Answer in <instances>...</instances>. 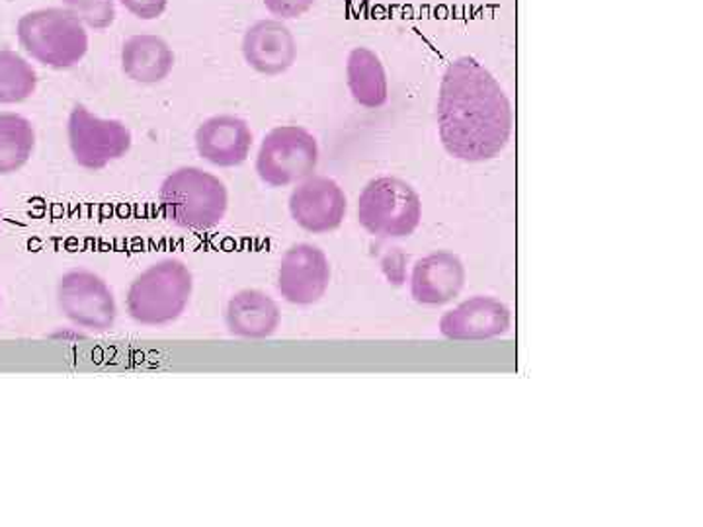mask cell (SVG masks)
Instances as JSON below:
<instances>
[{
	"label": "cell",
	"mask_w": 703,
	"mask_h": 527,
	"mask_svg": "<svg viewBox=\"0 0 703 527\" xmlns=\"http://www.w3.org/2000/svg\"><path fill=\"white\" fill-rule=\"evenodd\" d=\"M277 292L292 305L321 302L330 284L327 254L309 243L293 244L285 251L277 268Z\"/></svg>",
	"instance_id": "9"
},
{
	"label": "cell",
	"mask_w": 703,
	"mask_h": 527,
	"mask_svg": "<svg viewBox=\"0 0 703 527\" xmlns=\"http://www.w3.org/2000/svg\"><path fill=\"white\" fill-rule=\"evenodd\" d=\"M243 55L260 75H282L297 59V42L282 20H260L244 34Z\"/></svg>",
	"instance_id": "13"
},
{
	"label": "cell",
	"mask_w": 703,
	"mask_h": 527,
	"mask_svg": "<svg viewBox=\"0 0 703 527\" xmlns=\"http://www.w3.org/2000/svg\"><path fill=\"white\" fill-rule=\"evenodd\" d=\"M346 83L352 98L364 108H381L389 98V84L381 59L368 48L350 51L346 61Z\"/></svg>",
	"instance_id": "17"
},
{
	"label": "cell",
	"mask_w": 703,
	"mask_h": 527,
	"mask_svg": "<svg viewBox=\"0 0 703 527\" xmlns=\"http://www.w3.org/2000/svg\"><path fill=\"white\" fill-rule=\"evenodd\" d=\"M57 305L63 317L76 328L104 335L116 325L117 303L114 292L91 270H71L57 284Z\"/></svg>",
	"instance_id": "8"
},
{
	"label": "cell",
	"mask_w": 703,
	"mask_h": 527,
	"mask_svg": "<svg viewBox=\"0 0 703 527\" xmlns=\"http://www.w3.org/2000/svg\"><path fill=\"white\" fill-rule=\"evenodd\" d=\"M35 149V131L20 114H0V176L14 175L28 165Z\"/></svg>",
	"instance_id": "18"
},
{
	"label": "cell",
	"mask_w": 703,
	"mask_h": 527,
	"mask_svg": "<svg viewBox=\"0 0 703 527\" xmlns=\"http://www.w3.org/2000/svg\"><path fill=\"white\" fill-rule=\"evenodd\" d=\"M318 165L317 139L302 126L274 127L260 145L256 172L272 188L297 185Z\"/></svg>",
	"instance_id": "6"
},
{
	"label": "cell",
	"mask_w": 703,
	"mask_h": 527,
	"mask_svg": "<svg viewBox=\"0 0 703 527\" xmlns=\"http://www.w3.org/2000/svg\"><path fill=\"white\" fill-rule=\"evenodd\" d=\"M192 293V270L182 260H159L134 277L126 295L127 315L141 327H167L185 315Z\"/></svg>",
	"instance_id": "3"
},
{
	"label": "cell",
	"mask_w": 703,
	"mask_h": 527,
	"mask_svg": "<svg viewBox=\"0 0 703 527\" xmlns=\"http://www.w3.org/2000/svg\"><path fill=\"white\" fill-rule=\"evenodd\" d=\"M465 284V268L452 252H434L420 259L410 276V295L420 305H445Z\"/></svg>",
	"instance_id": "14"
},
{
	"label": "cell",
	"mask_w": 703,
	"mask_h": 527,
	"mask_svg": "<svg viewBox=\"0 0 703 527\" xmlns=\"http://www.w3.org/2000/svg\"><path fill=\"white\" fill-rule=\"evenodd\" d=\"M172 67L175 53L159 35H132L122 48V71L134 83H162Z\"/></svg>",
	"instance_id": "16"
},
{
	"label": "cell",
	"mask_w": 703,
	"mask_h": 527,
	"mask_svg": "<svg viewBox=\"0 0 703 527\" xmlns=\"http://www.w3.org/2000/svg\"><path fill=\"white\" fill-rule=\"evenodd\" d=\"M348 200L340 185L328 176H309L290 196V213L303 231L325 234L343 225Z\"/></svg>",
	"instance_id": "10"
},
{
	"label": "cell",
	"mask_w": 703,
	"mask_h": 527,
	"mask_svg": "<svg viewBox=\"0 0 703 527\" xmlns=\"http://www.w3.org/2000/svg\"><path fill=\"white\" fill-rule=\"evenodd\" d=\"M511 328V309L503 302L478 295L440 318V333L458 342H479L503 336Z\"/></svg>",
	"instance_id": "11"
},
{
	"label": "cell",
	"mask_w": 703,
	"mask_h": 527,
	"mask_svg": "<svg viewBox=\"0 0 703 527\" xmlns=\"http://www.w3.org/2000/svg\"><path fill=\"white\" fill-rule=\"evenodd\" d=\"M193 141L201 159L213 167H241L251 155L252 131L241 117L221 114L206 119Z\"/></svg>",
	"instance_id": "12"
},
{
	"label": "cell",
	"mask_w": 703,
	"mask_h": 527,
	"mask_svg": "<svg viewBox=\"0 0 703 527\" xmlns=\"http://www.w3.org/2000/svg\"><path fill=\"white\" fill-rule=\"evenodd\" d=\"M315 0H264V7L276 20H295L313 9Z\"/></svg>",
	"instance_id": "21"
},
{
	"label": "cell",
	"mask_w": 703,
	"mask_h": 527,
	"mask_svg": "<svg viewBox=\"0 0 703 527\" xmlns=\"http://www.w3.org/2000/svg\"><path fill=\"white\" fill-rule=\"evenodd\" d=\"M159 205L168 223L186 231H211L225 219L229 192L223 180L198 167H182L160 185Z\"/></svg>",
	"instance_id": "2"
},
{
	"label": "cell",
	"mask_w": 703,
	"mask_h": 527,
	"mask_svg": "<svg viewBox=\"0 0 703 527\" xmlns=\"http://www.w3.org/2000/svg\"><path fill=\"white\" fill-rule=\"evenodd\" d=\"M67 137L73 159L86 170H102L124 159L134 145V135L124 122L96 116L84 106L71 112Z\"/></svg>",
	"instance_id": "7"
},
{
	"label": "cell",
	"mask_w": 703,
	"mask_h": 527,
	"mask_svg": "<svg viewBox=\"0 0 703 527\" xmlns=\"http://www.w3.org/2000/svg\"><path fill=\"white\" fill-rule=\"evenodd\" d=\"M124 9L141 20H155L167 10L168 0H119Z\"/></svg>",
	"instance_id": "22"
},
{
	"label": "cell",
	"mask_w": 703,
	"mask_h": 527,
	"mask_svg": "<svg viewBox=\"0 0 703 527\" xmlns=\"http://www.w3.org/2000/svg\"><path fill=\"white\" fill-rule=\"evenodd\" d=\"M63 4L91 30H106L116 20L114 0H63Z\"/></svg>",
	"instance_id": "20"
},
{
	"label": "cell",
	"mask_w": 703,
	"mask_h": 527,
	"mask_svg": "<svg viewBox=\"0 0 703 527\" xmlns=\"http://www.w3.org/2000/svg\"><path fill=\"white\" fill-rule=\"evenodd\" d=\"M17 34L28 55L55 71L75 67L88 51L86 25L67 9L32 10L20 18Z\"/></svg>",
	"instance_id": "4"
},
{
	"label": "cell",
	"mask_w": 703,
	"mask_h": 527,
	"mask_svg": "<svg viewBox=\"0 0 703 527\" xmlns=\"http://www.w3.org/2000/svg\"><path fill=\"white\" fill-rule=\"evenodd\" d=\"M38 75L20 53L0 50V104H20L35 93Z\"/></svg>",
	"instance_id": "19"
},
{
	"label": "cell",
	"mask_w": 703,
	"mask_h": 527,
	"mask_svg": "<svg viewBox=\"0 0 703 527\" xmlns=\"http://www.w3.org/2000/svg\"><path fill=\"white\" fill-rule=\"evenodd\" d=\"M511 102L503 86L475 57L445 68L438 96V134L448 155L465 162L499 157L511 141Z\"/></svg>",
	"instance_id": "1"
},
{
	"label": "cell",
	"mask_w": 703,
	"mask_h": 527,
	"mask_svg": "<svg viewBox=\"0 0 703 527\" xmlns=\"http://www.w3.org/2000/svg\"><path fill=\"white\" fill-rule=\"evenodd\" d=\"M422 201L401 178L381 176L371 180L358 200V221L377 239H402L417 231Z\"/></svg>",
	"instance_id": "5"
},
{
	"label": "cell",
	"mask_w": 703,
	"mask_h": 527,
	"mask_svg": "<svg viewBox=\"0 0 703 527\" xmlns=\"http://www.w3.org/2000/svg\"><path fill=\"white\" fill-rule=\"evenodd\" d=\"M282 323L277 303L260 289H241L227 302V330L244 340H264L276 333Z\"/></svg>",
	"instance_id": "15"
},
{
	"label": "cell",
	"mask_w": 703,
	"mask_h": 527,
	"mask_svg": "<svg viewBox=\"0 0 703 527\" xmlns=\"http://www.w3.org/2000/svg\"><path fill=\"white\" fill-rule=\"evenodd\" d=\"M0 219H2V208H0Z\"/></svg>",
	"instance_id": "23"
}]
</instances>
